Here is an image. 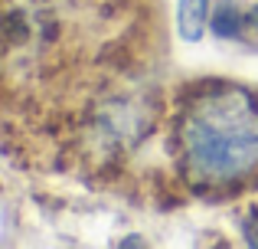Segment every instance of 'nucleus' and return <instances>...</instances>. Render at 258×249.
I'll return each instance as SVG.
<instances>
[{
	"label": "nucleus",
	"mask_w": 258,
	"mask_h": 249,
	"mask_svg": "<svg viewBox=\"0 0 258 249\" xmlns=\"http://www.w3.org/2000/svg\"><path fill=\"white\" fill-rule=\"evenodd\" d=\"M189 164L213 180L258 167V105L245 92H219L189 109L180 128Z\"/></svg>",
	"instance_id": "nucleus-1"
},
{
	"label": "nucleus",
	"mask_w": 258,
	"mask_h": 249,
	"mask_svg": "<svg viewBox=\"0 0 258 249\" xmlns=\"http://www.w3.org/2000/svg\"><path fill=\"white\" fill-rule=\"evenodd\" d=\"M176 30L186 43H196L206 30V0H180L176 4Z\"/></svg>",
	"instance_id": "nucleus-2"
},
{
	"label": "nucleus",
	"mask_w": 258,
	"mask_h": 249,
	"mask_svg": "<svg viewBox=\"0 0 258 249\" xmlns=\"http://www.w3.org/2000/svg\"><path fill=\"white\" fill-rule=\"evenodd\" d=\"M248 23H252V26H258V7H255L252 13H248Z\"/></svg>",
	"instance_id": "nucleus-4"
},
{
	"label": "nucleus",
	"mask_w": 258,
	"mask_h": 249,
	"mask_svg": "<svg viewBox=\"0 0 258 249\" xmlns=\"http://www.w3.org/2000/svg\"><path fill=\"white\" fill-rule=\"evenodd\" d=\"M213 33L216 36H235L239 33V13H235L232 4H222L213 17Z\"/></svg>",
	"instance_id": "nucleus-3"
}]
</instances>
